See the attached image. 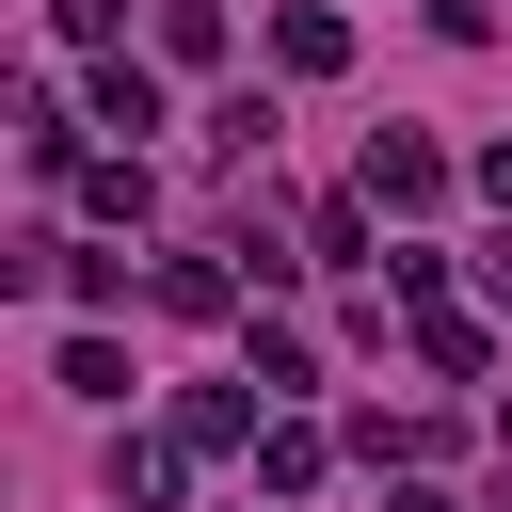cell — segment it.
Instances as JSON below:
<instances>
[{
  "label": "cell",
  "mask_w": 512,
  "mask_h": 512,
  "mask_svg": "<svg viewBox=\"0 0 512 512\" xmlns=\"http://www.w3.org/2000/svg\"><path fill=\"white\" fill-rule=\"evenodd\" d=\"M272 64H288V80H336V64H352V16H336V0H288V16H272Z\"/></svg>",
  "instance_id": "cell-1"
},
{
  "label": "cell",
  "mask_w": 512,
  "mask_h": 512,
  "mask_svg": "<svg viewBox=\"0 0 512 512\" xmlns=\"http://www.w3.org/2000/svg\"><path fill=\"white\" fill-rule=\"evenodd\" d=\"M432 192H448V144L384 128V144H368V208H432Z\"/></svg>",
  "instance_id": "cell-2"
},
{
  "label": "cell",
  "mask_w": 512,
  "mask_h": 512,
  "mask_svg": "<svg viewBox=\"0 0 512 512\" xmlns=\"http://www.w3.org/2000/svg\"><path fill=\"white\" fill-rule=\"evenodd\" d=\"M96 112H112L128 144H144V128H160V80H144V64H96Z\"/></svg>",
  "instance_id": "cell-3"
},
{
  "label": "cell",
  "mask_w": 512,
  "mask_h": 512,
  "mask_svg": "<svg viewBox=\"0 0 512 512\" xmlns=\"http://www.w3.org/2000/svg\"><path fill=\"white\" fill-rule=\"evenodd\" d=\"M64 400H128V352L112 336H64Z\"/></svg>",
  "instance_id": "cell-4"
},
{
  "label": "cell",
  "mask_w": 512,
  "mask_h": 512,
  "mask_svg": "<svg viewBox=\"0 0 512 512\" xmlns=\"http://www.w3.org/2000/svg\"><path fill=\"white\" fill-rule=\"evenodd\" d=\"M480 272H496V304H512V240H496V256H480Z\"/></svg>",
  "instance_id": "cell-5"
}]
</instances>
